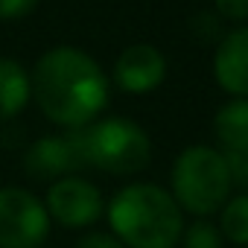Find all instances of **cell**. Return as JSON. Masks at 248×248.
Masks as SVG:
<instances>
[{
    "mask_svg": "<svg viewBox=\"0 0 248 248\" xmlns=\"http://www.w3.org/2000/svg\"><path fill=\"white\" fill-rule=\"evenodd\" d=\"M30 85L44 117L64 129L88 126L108 102V79L102 67L73 47L44 53L30 76Z\"/></svg>",
    "mask_w": 248,
    "mask_h": 248,
    "instance_id": "obj_1",
    "label": "cell"
},
{
    "mask_svg": "<svg viewBox=\"0 0 248 248\" xmlns=\"http://www.w3.org/2000/svg\"><path fill=\"white\" fill-rule=\"evenodd\" d=\"M108 225L129 248H175L184 213L172 193L158 184H129L108 202Z\"/></svg>",
    "mask_w": 248,
    "mask_h": 248,
    "instance_id": "obj_2",
    "label": "cell"
},
{
    "mask_svg": "<svg viewBox=\"0 0 248 248\" xmlns=\"http://www.w3.org/2000/svg\"><path fill=\"white\" fill-rule=\"evenodd\" d=\"M82 164L111 172V175H135L149 167L152 143L149 135L126 117H108L99 123H88L82 129H70Z\"/></svg>",
    "mask_w": 248,
    "mask_h": 248,
    "instance_id": "obj_3",
    "label": "cell"
},
{
    "mask_svg": "<svg viewBox=\"0 0 248 248\" xmlns=\"http://www.w3.org/2000/svg\"><path fill=\"white\" fill-rule=\"evenodd\" d=\"M231 175L225 155L210 146H187L172 164V199L181 213H193L199 219L222 210L231 199Z\"/></svg>",
    "mask_w": 248,
    "mask_h": 248,
    "instance_id": "obj_4",
    "label": "cell"
},
{
    "mask_svg": "<svg viewBox=\"0 0 248 248\" xmlns=\"http://www.w3.org/2000/svg\"><path fill=\"white\" fill-rule=\"evenodd\" d=\"M50 233V213L24 187L0 190V248H38Z\"/></svg>",
    "mask_w": 248,
    "mask_h": 248,
    "instance_id": "obj_5",
    "label": "cell"
},
{
    "mask_svg": "<svg viewBox=\"0 0 248 248\" xmlns=\"http://www.w3.org/2000/svg\"><path fill=\"white\" fill-rule=\"evenodd\" d=\"M44 207H47L50 219H56L64 228H88L102 216L105 202H102V193L96 184H91L79 175H67V178H59L50 184Z\"/></svg>",
    "mask_w": 248,
    "mask_h": 248,
    "instance_id": "obj_6",
    "label": "cell"
},
{
    "mask_svg": "<svg viewBox=\"0 0 248 248\" xmlns=\"http://www.w3.org/2000/svg\"><path fill=\"white\" fill-rule=\"evenodd\" d=\"M24 170L30 178H38V181H59V178H67L73 175L76 170H85L82 164V155H79V146L73 140V135H53V138H41L35 140L27 155H24Z\"/></svg>",
    "mask_w": 248,
    "mask_h": 248,
    "instance_id": "obj_7",
    "label": "cell"
},
{
    "mask_svg": "<svg viewBox=\"0 0 248 248\" xmlns=\"http://www.w3.org/2000/svg\"><path fill=\"white\" fill-rule=\"evenodd\" d=\"M167 76V59L152 44H132L114 62V82L126 93H149Z\"/></svg>",
    "mask_w": 248,
    "mask_h": 248,
    "instance_id": "obj_8",
    "label": "cell"
},
{
    "mask_svg": "<svg viewBox=\"0 0 248 248\" xmlns=\"http://www.w3.org/2000/svg\"><path fill=\"white\" fill-rule=\"evenodd\" d=\"M213 76L222 91L248 99V27L222 35L213 56Z\"/></svg>",
    "mask_w": 248,
    "mask_h": 248,
    "instance_id": "obj_9",
    "label": "cell"
},
{
    "mask_svg": "<svg viewBox=\"0 0 248 248\" xmlns=\"http://www.w3.org/2000/svg\"><path fill=\"white\" fill-rule=\"evenodd\" d=\"M213 132L222 152H248V99L225 102L213 117Z\"/></svg>",
    "mask_w": 248,
    "mask_h": 248,
    "instance_id": "obj_10",
    "label": "cell"
},
{
    "mask_svg": "<svg viewBox=\"0 0 248 248\" xmlns=\"http://www.w3.org/2000/svg\"><path fill=\"white\" fill-rule=\"evenodd\" d=\"M32 96L30 73L15 59H0V120L18 117Z\"/></svg>",
    "mask_w": 248,
    "mask_h": 248,
    "instance_id": "obj_11",
    "label": "cell"
},
{
    "mask_svg": "<svg viewBox=\"0 0 248 248\" xmlns=\"http://www.w3.org/2000/svg\"><path fill=\"white\" fill-rule=\"evenodd\" d=\"M219 213V233L236 245H248V193L228 199Z\"/></svg>",
    "mask_w": 248,
    "mask_h": 248,
    "instance_id": "obj_12",
    "label": "cell"
},
{
    "mask_svg": "<svg viewBox=\"0 0 248 248\" xmlns=\"http://www.w3.org/2000/svg\"><path fill=\"white\" fill-rule=\"evenodd\" d=\"M181 248H222V233L213 222L207 219H196L193 225H187L181 231V239H178Z\"/></svg>",
    "mask_w": 248,
    "mask_h": 248,
    "instance_id": "obj_13",
    "label": "cell"
},
{
    "mask_svg": "<svg viewBox=\"0 0 248 248\" xmlns=\"http://www.w3.org/2000/svg\"><path fill=\"white\" fill-rule=\"evenodd\" d=\"M222 155H225V164H228L231 184L248 187V152H222Z\"/></svg>",
    "mask_w": 248,
    "mask_h": 248,
    "instance_id": "obj_14",
    "label": "cell"
},
{
    "mask_svg": "<svg viewBox=\"0 0 248 248\" xmlns=\"http://www.w3.org/2000/svg\"><path fill=\"white\" fill-rule=\"evenodd\" d=\"M38 0H0V21H12V18H24L35 9Z\"/></svg>",
    "mask_w": 248,
    "mask_h": 248,
    "instance_id": "obj_15",
    "label": "cell"
},
{
    "mask_svg": "<svg viewBox=\"0 0 248 248\" xmlns=\"http://www.w3.org/2000/svg\"><path fill=\"white\" fill-rule=\"evenodd\" d=\"M73 248H126L117 236H111V233H99V231H93V233H85Z\"/></svg>",
    "mask_w": 248,
    "mask_h": 248,
    "instance_id": "obj_16",
    "label": "cell"
},
{
    "mask_svg": "<svg viewBox=\"0 0 248 248\" xmlns=\"http://www.w3.org/2000/svg\"><path fill=\"white\" fill-rule=\"evenodd\" d=\"M222 18L231 21H248V0H213Z\"/></svg>",
    "mask_w": 248,
    "mask_h": 248,
    "instance_id": "obj_17",
    "label": "cell"
},
{
    "mask_svg": "<svg viewBox=\"0 0 248 248\" xmlns=\"http://www.w3.org/2000/svg\"><path fill=\"white\" fill-rule=\"evenodd\" d=\"M196 32H199L202 41H207V35H219V24L210 18V12H199V18H196Z\"/></svg>",
    "mask_w": 248,
    "mask_h": 248,
    "instance_id": "obj_18",
    "label": "cell"
}]
</instances>
